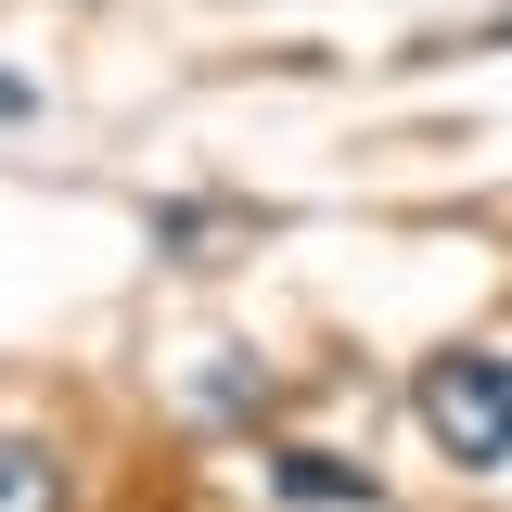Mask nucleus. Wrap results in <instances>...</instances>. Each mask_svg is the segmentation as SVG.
<instances>
[{"label":"nucleus","instance_id":"f257e3e1","mask_svg":"<svg viewBox=\"0 0 512 512\" xmlns=\"http://www.w3.org/2000/svg\"><path fill=\"white\" fill-rule=\"evenodd\" d=\"M410 410H423V436H436L461 474H500V461H512V359H500V346H448V359H423Z\"/></svg>","mask_w":512,"mask_h":512},{"label":"nucleus","instance_id":"f03ea898","mask_svg":"<svg viewBox=\"0 0 512 512\" xmlns=\"http://www.w3.org/2000/svg\"><path fill=\"white\" fill-rule=\"evenodd\" d=\"M269 487L282 500H308V512H372L384 487L359 474V461H333V448H269Z\"/></svg>","mask_w":512,"mask_h":512},{"label":"nucleus","instance_id":"7ed1b4c3","mask_svg":"<svg viewBox=\"0 0 512 512\" xmlns=\"http://www.w3.org/2000/svg\"><path fill=\"white\" fill-rule=\"evenodd\" d=\"M64 500V474H52V448H26V436H0V512H52Z\"/></svg>","mask_w":512,"mask_h":512},{"label":"nucleus","instance_id":"20e7f679","mask_svg":"<svg viewBox=\"0 0 512 512\" xmlns=\"http://www.w3.org/2000/svg\"><path fill=\"white\" fill-rule=\"evenodd\" d=\"M26 116H39V90H26V77L0 64V128H26Z\"/></svg>","mask_w":512,"mask_h":512}]
</instances>
